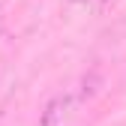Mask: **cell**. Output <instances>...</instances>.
I'll list each match as a JSON object with an SVG mask.
<instances>
[{"label":"cell","mask_w":126,"mask_h":126,"mask_svg":"<svg viewBox=\"0 0 126 126\" xmlns=\"http://www.w3.org/2000/svg\"><path fill=\"white\" fill-rule=\"evenodd\" d=\"M42 126H84V117L78 111V102L72 96H57L45 105Z\"/></svg>","instance_id":"1"},{"label":"cell","mask_w":126,"mask_h":126,"mask_svg":"<svg viewBox=\"0 0 126 126\" xmlns=\"http://www.w3.org/2000/svg\"><path fill=\"white\" fill-rule=\"evenodd\" d=\"M78 3H84L87 9H96V6H102V3H105V0H78Z\"/></svg>","instance_id":"2"},{"label":"cell","mask_w":126,"mask_h":126,"mask_svg":"<svg viewBox=\"0 0 126 126\" xmlns=\"http://www.w3.org/2000/svg\"><path fill=\"white\" fill-rule=\"evenodd\" d=\"M0 33H3V24H0Z\"/></svg>","instance_id":"3"}]
</instances>
